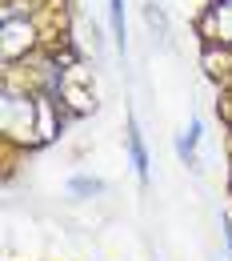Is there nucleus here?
Listing matches in <instances>:
<instances>
[{"mask_svg":"<svg viewBox=\"0 0 232 261\" xmlns=\"http://www.w3.org/2000/svg\"><path fill=\"white\" fill-rule=\"evenodd\" d=\"M128 141H132V161H136V173H140V177H148V153H144V141H140V129H136V121L128 125Z\"/></svg>","mask_w":232,"mask_h":261,"instance_id":"nucleus-1","label":"nucleus"},{"mask_svg":"<svg viewBox=\"0 0 232 261\" xmlns=\"http://www.w3.org/2000/svg\"><path fill=\"white\" fill-rule=\"evenodd\" d=\"M196 141H200V121H192V125H188V133L180 137V157H184L188 165L196 161V157H192V149H196Z\"/></svg>","mask_w":232,"mask_h":261,"instance_id":"nucleus-2","label":"nucleus"},{"mask_svg":"<svg viewBox=\"0 0 232 261\" xmlns=\"http://www.w3.org/2000/svg\"><path fill=\"white\" fill-rule=\"evenodd\" d=\"M112 33H116V48L124 53V4L112 0Z\"/></svg>","mask_w":232,"mask_h":261,"instance_id":"nucleus-3","label":"nucleus"},{"mask_svg":"<svg viewBox=\"0 0 232 261\" xmlns=\"http://www.w3.org/2000/svg\"><path fill=\"white\" fill-rule=\"evenodd\" d=\"M228 241H232V225H228Z\"/></svg>","mask_w":232,"mask_h":261,"instance_id":"nucleus-4","label":"nucleus"}]
</instances>
